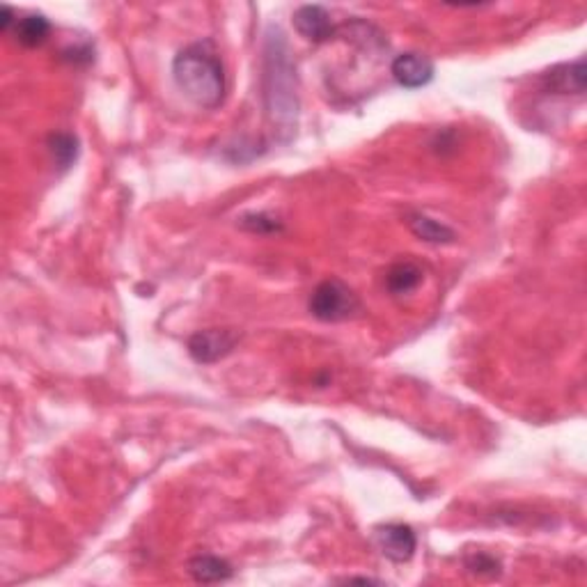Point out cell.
<instances>
[{
    "instance_id": "10",
    "label": "cell",
    "mask_w": 587,
    "mask_h": 587,
    "mask_svg": "<svg viewBox=\"0 0 587 587\" xmlns=\"http://www.w3.org/2000/svg\"><path fill=\"white\" fill-rule=\"evenodd\" d=\"M189 573L198 582H220L232 576V567L216 555H195L189 563Z\"/></svg>"
},
{
    "instance_id": "7",
    "label": "cell",
    "mask_w": 587,
    "mask_h": 587,
    "mask_svg": "<svg viewBox=\"0 0 587 587\" xmlns=\"http://www.w3.org/2000/svg\"><path fill=\"white\" fill-rule=\"evenodd\" d=\"M294 28L299 31L301 37L314 44L326 42L335 31L329 10L321 5H301L294 12Z\"/></svg>"
},
{
    "instance_id": "15",
    "label": "cell",
    "mask_w": 587,
    "mask_h": 587,
    "mask_svg": "<svg viewBox=\"0 0 587 587\" xmlns=\"http://www.w3.org/2000/svg\"><path fill=\"white\" fill-rule=\"evenodd\" d=\"M466 567L471 569L473 573H489V576H496L498 569H500V563H498L496 557L487 555V553H478V555L468 557L466 560Z\"/></svg>"
},
{
    "instance_id": "5",
    "label": "cell",
    "mask_w": 587,
    "mask_h": 587,
    "mask_svg": "<svg viewBox=\"0 0 587 587\" xmlns=\"http://www.w3.org/2000/svg\"><path fill=\"white\" fill-rule=\"evenodd\" d=\"M374 542H377L378 551L388 557L390 563H408L414 557L415 546H418V537H415L414 527L404 526V523H388V526H378L374 530Z\"/></svg>"
},
{
    "instance_id": "3",
    "label": "cell",
    "mask_w": 587,
    "mask_h": 587,
    "mask_svg": "<svg viewBox=\"0 0 587 587\" xmlns=\"http://www.w3.org/2000/svg\"><path fill=\"white\" fill-rule=\"evenodd\" d=\"M269 51V67L271 71L266 74V79L274 83L266 97H269V113L275 115V122L278 125L287 126V122L292 126H296V95L292 90V74H283V67L287 65V58L284 53H280L278 46L271 40ZM289 131V126H287Z\"/></svg>"
},
{
    "instance_id": "8",
    "label": "cell",
    "mask_w": 587,
    "mask_h": 587,
    "mask_svg": "<svg viewBox=\"0 0 587 587\" xmlns=\"http://www.w3.org/2000/svg\"><path fill=\"white\" fill-rule=\"evenodd\" d=\"M546 83L560 95H582L585 92V61L569 62L548 71Z\"/></svg>"
},
{
    "instance_id": "16",
    "label": "cell",
    "mask_w": 587,
    "mask_h": 587,
    "mask_svg": "<svg viewBox=\"0 0 587 587\" xmlns=\"http://www.w3.org/2000/svg\"><path fill=\"white\" fill-rule=\"evenodd\" d=\"M14 10H12L10 5H3V10H0V28H3V31H10V28H14Z\"/></svg>"
},
{
    "instance_id": "11",
    "label": "cell",
    "mask_w": 587,
    "mask_h": 587,
    "mask_svg": "<svg viewBox=\"0 0 587 587\" xmlns=\"http://www.w3.org/2000/svg\"><path fill=\"white\" fill-rule=\"evenodd\" d=\"M408 228L418 239L427 241V244H452L454 241V232L448 225L438 223V220L429 219L424 214L408 216Z\"/></svg>"
},
{
    "instance_id": "12",
    "label": "cell",
    "mask_w": 587,
    "mask_h": 587,
    "mask_svg": "<svg viewBox=\"0 0 587 587\" xmlns=\"http://www.w3.org/2000/svg\"><path fill=\"white\" fill-rule=\"evenodd\" d=\"M423 283V271L414 262H397L393 264L386 274V287L393 294H408L414 292Z\"/></svg>"
},
{
    "instance_id": "4",
    "label": "cell",
    "mask_w": 587,
    "mask_h": 587,
    "mask_svg": "<svg viewBox=\"0 0 587 587\" xmlns=\"http://www.w3.org/2000/svg\"><path fill=\"white\" fill-rule=\"evenodd\" d=\"M237 342H239V338H237V333H232V331H198V333L189 340V354L195 363L211 365L232 354Z\"/></svg>"
},
{
    "instance_id": "14",
    "label": "cell",
    "mask_w": 587,
    "mask_h": 587,
    "mask_svg": "<svg viewBox=\"0 0 587 587\" xmlns=\"http://www.w3.org/2000/svg\"><path fill=\"white\" fill-rule=\"evenodd\" d=\"M241 228L250 229V232H257V234H274V232H280V229H283V223L269 214H248L241 219Z\"/></svg>"
},
{
    "instance_id": "1",
    "label": "cell",
    "mask_w": 587,
    "mask_h": 587,
    "mask_svg": "<svg viewBox=\"0 0 587 587\" xmlns=\"http://www.w3.org/2000/svg\"><path fill=\"white\" fill-rule=\"evenodd\" d=\"M174 83L200 108H219L225 99V70L210 42H198L172 61Z\"/></svg>"
},
{
    "instance_id": "9",
    "label": "cell",
    "mask_w": 587,
    "mask_h": 587,
    "mask_svg": "<svg viewBox=\"0 0 587 587\" xmlns=\"http://www.w3.org/2000/svg\"><path fill=\"white\" fill-rule=\"evenodd\" d=\"M12 33H14L19 44L28 46V49H35V46L46 42V37H49L51 33V23L44 14H25L21 16V19H16Z\"/></svg>"
},
{
    "instance_id": "2",
    "label": "cell",
    "mask_w": 587,
    "mask_h": 587,
    "mask_svg": "<svg viewBox=\"0 0 587 587\" xmlns=\"http://www.w3.org/2000/svg\"><path fill=\"white\" fill-rule=\"evenodd\" d=\"M360 310V301L342 280H324L310 296V312L319 321H344Z\"/></svg>"
},
{
    "instance_id": "6",
    "label": "cell",
    "mask_w": 587,
    "mask_h": 587,
    "mask_svg": "<svg viewBox=\"0 0 587 587\" xmlns=\"http://www.w3.org/2000/svg\"><path fill=\"white\" fill-rule=\"evenodd\" d=\"M390 74L406 90H418L424 85L432 83L433 79V62L427 55L408 51V53H399L390 65Z\"/></svg>"
},
{
    "instance_id": "13",
    "label": "cell",
    "mask_w": 587,
    "mask_h": 587,
    "mask_svg": "<svg viewBox=\"0 0 587 587\" xmlns=\"http://www.w3.org/2000/svg\"><path fill=\"white\" fill-rule=\"evenodd\" d=\"M49 150L58 168L70 170L71 165L76 163V159H79V138L71 134H65V131L53 134L49 138Z\"/></svg>"
}]
</instances>
